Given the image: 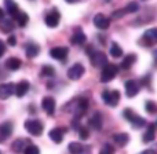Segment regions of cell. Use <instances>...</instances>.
Instances as JSON below:
<instances>
[{
  "instance_id": "cell-1",
  "label": "cell",
  "mask_w": 157,
  "mask_h": 154,
  "mask_svg": "<svg viewBox=\"0 0 157 154\" xmlns=\"http://www.w3.org/2000/svg\"><path fill=\"white\" fill-rule=\"evenodd\" d=\"M119 72V68L113 63H106L102 68V73H101V83H109L114 78V76Z\"/></svg>"
},
{
  "instance_id": "cell-2",
  "label": "cell",
  "mask_w": 157,
  "mask_h": 154,
  "mask_svg": "<svg viewBox=\"0 0 157 154\" xmlns=\"http://www.w3.org/2000/svg\"><path fill=\"white\" fill-rule=\"evenodd\" d=\"M123 116H124L125 118L131 122V125H132V127H135V128H142V127H145V125H146V121H145L141 116H138V114L134 113L131 109H125V110L123 111Z\"/></svg>"
},
{
  "instance_id": "cell-3",
  "label": "cell",
  "mask_w": 157,
  "mask_h": 154,
  "mask_svg": "<svg viewBox=\"0 0 157 154\" xmlns=\"http://www.w3.org/2000/svg\"><path fill=\"white\" fill-rule=\"evenodd\" d=\"M102 99H103V102L106 103L108 106H117L119 105V102H120V92L119 91H103L102 92Z\"/></svg>"
},
{
  "instance_id": "cell-4",
  "label": "cell",
  "mask_w": 157,
  "mask_h": 154,
  "mask_svg": "<svg viewBox=\"0 0 157 154\" xmlns=\"http://www.w3.org/2000/svg\"><path fill=\"white\" fill-rule=\"evenodd\" d=\"M25 130L33 136H40L43 132V124L37 120H28L25 122Z\"/></svg>"
},
{
  "instance_id": "cell-5",
  "label": "cell",
  "mask_w": 157,
  "mask_h": 154,
  "mask_svg": "<svg viewBox=\"0 0 157 154\" xmlns=\"http://www.w3.org/2000/svg\"><path fill=\"white\" fill-rule=\"evenodd\" d=\"M90 57H91V63L98 69H102L108 63V58L102 51H92Z\"/></svg>"
},
{
  "instance_id": "cell-6",
  "label": "cell",
  "mask_w": 157,
  "mask_h": 154,
  "mask_svg": "<svg viewBox=\"0 0 157 154\" xmlns=\"http://www.w3.org/2000/svg\"><path fill=\"white\" fill-rule=\"evenodd\" d=\"M13 94H15V84L13 83L0 84V99H7Z\"/></svg>"
},
{
  "instance_id": "cell-7",
  "label": "cell",
  "mask_w": 157,
  "mask_h": 154,
  "mask_svg": "<svg viewBox=\"0 0 157 154\" xmlns=\"http://www.w3.org/2000/svg\"><path fill=\"white\" fill-rule=\"evenodd\" d=\"M142 41H144L146 46H155V44L157 43V28H153V29H147L146 32L144 33Z\"/></svg>"
},
{
  "instance_id": "cell-8",
  "label": "cell",
  "mask_w": 157,
  "mask_h": 154,
  "mask_svg": "<svg viewBox=\"0 0 157 154\" xmlns=\"http://www.w3.org/2000/svg\"><path fill=\"white\" fill-rule=\"evenodd\" d=\"M83 74H84V66L81 65V63H75L68 70V77L71 78V80H78Z\"/></svg>"
},
{
  "instance_id": "cell-9",
  "label": "cell",
  "mask_w": 157,
  "mask_h": 154,
  "mask_svg": "<svg viewBox=\"0 0 157 154\" xmlns=\"http://www.w3.org/2000/svg\"><path fill=\"white\" fill-rule=\"evenodd\" d=\"M68 48L66 47H54L50 51V55H51L54 59L57 61H65L66 57H68Z\"/></svg>"
},
{
  "instance_id": "cell-10",
  "label": "cell",
  "mask_w": 157,
  "mask_h": 154,
  "mask_svg": "<svg viewBox=\"0 0 157 154\" xmlns=\"http://www.w3.org/2000/svg\"><path fill=\"white\" fill-rule=\"evenodd\" d=\"M94 25L98 28V29H108L109 25H110V19L108 17H105L103 14H97L94 17Z\"/></svg>"
},
{
  "instance_id": "cell-11",
  "label": "cell",
  "mask_w": 157,
  "mask_h": 154,
  "mask_svg": "<svg viewBox=\"0 0 157 154\" xmlns=\"http://www.w3.org/2000/svg\"><path fill=\"white\" fill-rule=\"evenodd\" d=\"M138 92H139V84L135 80H128L125 83V95L128 98L135 96Z\"/></svg>"
},
{
  "instance_id": "cell-12",
  "label": "cell",
  "mask_w": 157,
  "mask_h": 154,
  "mask_svg": "<svg viewBox=\"0 0 157 154\" xmlns=\"http://www.w3.org/2000/svg\"><path fill=\"white\" fill-rule=\"evenodd\" d=\"M41 106H43V109L46 110V113L48 114V116H52L55 111V100L54 98L51 96H46L43 99V102H41Z\"/></svg>"
},
{
  "instance_id": "cell-13",
  "label": "cell",
  "mask_w": 157,
  "mask_h": 154,
  "mask_svg": "<svg viewBox=\"0 0 157 154\" xmlns=\"http://www.w3.org/2000/svg\"><path fill=\"white\" fill-rule=\"evenodd\" d=\"M112 139H113V142L117 145V146L124 147L125 145L130 142V135H128V133H124V132H119V133L112 135Z\"/></svg>"
},
{
  "instance_id": "cell-14",
  "label": "cell",
  "mask_w": 157,
  "mask_h": 154,
  "mask_svg": "<svg viewBox=\"0 0 157 154\" xmlns=\"http://www.w3.org/2000/svg\"><path fill=\"white\" fill-rule=\"evenodd\" d=\"M58 24H59V14H58V11H51L50 14H47L46 17V25L48 28H55L58 26Z\"/></svg>"
},
{
  "instance_id": "cell-15",
  "label": "cell",
  "mask_w": 157,
  "mask_h": 154,
  "mask_svg": "<svg viewBox=\"0 0 157 154\" xmlns=\"http://www.w3.org/2000/svg\"><path fill=\"white\" fill-rule=\"evenodd\" d=\"M13 124H11L10 121L7 122H3L2 125H0V139L2 141H4V139H7L8 136L13 133Z\"/></svg>"
},
{
  "instance_id": "cell-16",
  "label": "cell",
  "mask_w": 157,
  "mask_h": 154,
  "mask_svg": "<svg viewBox=\"0 0 157 154\" xmlns=\"http://www.w3.org/2000/svg\"><path fill=\"white\" fill-rule=\"evenodd\" d=\"M63 133H65V130L63 128H54V130L50 131V139L54 141L55 143H61L63 139Z\"/></svg>"
},
{
  "instance_id": "cell-17",
  "label": "cell",
  "mask_w": 157,
  "mask_h": 154,
  "mask_svg": "<svg viewBox=\"0 0 157 154\" xmlns=\"http://www.w3.org/2000/svg\"><path fill=\"white\" fill-rule=\"evenodd\" d=\"M30 85L28 81H21V83H18L15 85V95L18 98H22L24 95H26V92L29 91Z\"/></svg>"
},
{
  "instance_id": "cell-18",
  "label": "cell",
  "mask_w": 157,
  "mask_h": 154,
  "mask_svg": "<svg viewBox=\"0 0 157 154\" xmlns=\"http://www.w3.org/2000/svg\"><path fill=\"white\" fill-rule=\"evenodd\" d=\"M88 124H90V127H92L94 130L99 131L101 128H102V116H101L99 113H94L91 118L88 120Z\"/></svg>"
},
{
  "instance_id": "cell-19",
  "label": "cell",
  "mask_w": 157,
  "mask_h": 154,
  "mask_svg": "<svg viewBox=\"0 0 157 154\" xmlns=\"http://www.w3.org/2000/svg\"><path fill=\"white\" fill-rule=\"evenodd\" d=\"M156 138V132H155V125L153 124H149L147 125V131L144 133V136H142V141L145 142V143H149V142H153Z\"/></svg>"
},
{
  "instance_id": "cell-20",
  "label": "cell",
  "mask_w": 157,
  "mask_h": 154,
  "mask_svg": "<svg viewBox=\"0 0 157 154\" xmlns=\"http://www.w3.org/2000/svg\"><path fill=\"white\" fill-rule=\"evenodd\" d=\"M4 4H6V8H7V13L10 14L11 17H14V18H15L17 14L19 13V10H18V7H17L15 2H14V0H4Z\"/></svg>"
},
{
  "instance_id": "cell-21",
  "label": "cell",
  "mask_w": 157,
  "mask_h": 154,
  "mask_svg": "<svg viewBox=\"0 0 157 154\" xmlns=\"http://www.w3.org/2000/svg\"><path fill=\"white\" fill-rule=\"evenodd\" d=\"M86 40H87L86 35H84L80 29H77L76 32H75V35L72 36V43L76 44V46H81V44H84L86 43Z\"/></svg>"
},
{
  "instance_id": "cell-22",
  "label": "cell",
  "mask_w": 157,
  "mask_h": 154,
  "mask_svg": "<svg viewBox=\"0 0 157 154\" xmlns=\"http://www.w3.org/2000/svg\"><path fill=\"white\" fill-rule=\"evenodd\" d=\"M136 61V57L134 54H130V55H125V58L123 59V62H121V69H124V70H128V69L131 68V66L134 65V62Z\"/></svg>"
},
{
  "instance_id": "cell-23",
  "label": "cell",
  "mask_w": 157,
  "mask_h": 154,
  "mask_svg": "<svg viewBox=\"0 0 157 154\" xmlns=\"http://www.w3.org/2000/svg\"><path fill=\"white\" fill-rule=\"evenodd\" d=\"M26 143H28V141H25V139H17V141L13 143V150L15 153L24 152V150L26 149V146H28Z\"/></svg>"
},
{
  "instance_id": "cell-24",
  "label": "cell",
  "mask_w": 157,
  "mask_h": 154,
  "mask_svg": "<svg viewBox=\"0 0 157 154\" xmlns=\"http://www.w3.org/2000/svg\"><path fill=\"white\" fill-rule=\"evenodd\" d=\"M6 66H7V69H10V70H18V69L21 68V61H19L18 58H10V59H7V62H6Z\"/></svg>"
},
{
  "instance_id": "cell-25",
  "label": "cell",
  "mask_w": 157,
  "mask_h": 154,
  "mask_svg": "<svg viewBox=\"0 0 157 154\" xmlns=\"http://www.w3.org/2000/svg\"><path fill=\"white\" fill-rule=\"evenodd\" d=\"M83 150H84L83 145L78 143V142H71V143H69V152L72 154H81Z\"/></svg>"
},
{
  "instance_id": "cell-26",
  "label": "cell",
  "mask_w": 157,
  "mask_h": 154,
  "mask_svg": "<svg viewBox=\"0 0 157 154\" xmlns=\"http://www.w3.org/2000/svg\"><path fill=\"white\" fill-rule=\"evenodd\" d=\"M0 29L6 33H10L11 30L14 29V24L10 19H2V21H0Z\"/></svg>"
},
{
  "instance_id": "cell-27",
  "label": "cell",
  "mask_w": 157,
  "mask_h": 154,
  "mask_svg": "<svg viewBox=\"0 0 157 154\" xmlns=\"http://www.w3.org/2000/svg\"><path fill=\"white\" fill-rule=\"evenodd\" d=\"M39 51H40L39 46H36V44H28V47H26V55H28V58H35L36 55L39 54Z\"/></svg>"
},
{
  "instance_id": "cell-28",
  "label": "cell",
  "mask_w": 157,
  "mask_h": 154,
  "mask_svg": "<svg viewBox=\"0 0 157 154\" xmlns=\"http://www.w3.org/2000/svg\"><path fill=\"white\" fill-rule=\"evenodd\" d=\"M15 19H17V22H18L19 26H22V28L26 26V24L29 22V17H28L25 13H21V11H19L18 14H17Z\"/></svg>"
},
{
  "instance_id": "cell-29",
  "label": "cell",
  "mask_w": 157,
  "mask_h": 154,
  "mask_svg": "<svg viewBox=\"0 0 157 154\" xmlns=\"http://www.w3.org/2000/svg\"><path fill=\"white\" fill-rule=\"evenodd\" d=\"M110 55H112L113 58H120V57L123 55L121 47H120L117 43H113V44H112V47H110Z\"/></svg>"
},
{
  "instance_id": "cell-30",
  "label": "cell",
  "mask_w": 157,
  "mask_h": 154,
  "mask_svg": "<svg viewBox=\"0 0 157 154\" xmlns=\"http://www.w3.org/2000/svg\"><path fill=\"white\" fill-rule=\"evenodd\" d=\"M145 109H146L147 113L155 114L156 111H157V105H156L155 102H152V100H147V102L145 103Z\"/></svg>"
},
{
  "instance_id": "cell-31",
  "label": "cell",
  "mask_w": 157,
  "mask_h": 154,
  "mask_svg": "<svg viewBox=\"0 0 157 154\" xmlns=\"http://www.w3.org/2000/svg\"><path fill=\"white\" fill-rule=\"evenodd\" d=\"M24 154H40V150H39V147L35 146V145H29V146H26V149L24 150Z\"/></svg>"
},
{
  "instance_id": "cell-32",
  "label": "cell",
  "mask_w": 157,
  "mask_h": 154,
  "mask_svg": "<svg viewBox=\"0 0 157 154\" xmlns=\"http://www.w3.org/2000/svg\"><path fill=\"white\" fill-rule=\"evenodd\" d=\"M78 136H80L81 141H86V139L90 138V132L86 127H80L78 128Z\"/></svg>"
},
{
  "instance_id": "cell-33",
  "label": "cell",
  "mask_w": 157,
  "mask_h": 154,
  "mask_svg": "<svg viewBox=\"0 0 157 154\" xmlns=\"http://www.w3.org/2000/svg\"><path fill=\"white\" fill-rule=\"evenodd\" d=\"M124 8H125L127 13H136V11L139 10V6L136 4L135 2H131V3H128V6L127 7H124Z\"/></svg>"
},
{
  "instance_id": "cell-34",
  "label": "cell",
  "mask_w": 157,
  "mask_h": 154,
  "mask_svg": "<svg viewBox=\"0 0 157 154\" xmlns=\"http://www.w3.org/2000/svg\"><path fill=\"white\" fill-rule=\"evenodd\" d=\"M54 69L51 68V66H44L43 68V70H41V74L43 76H46V77H51V76H54Z\"/></svg>"
},
{
  "instance_id": "cell-35",
  "label": "cell",
  "mask_w": 157,
  "mask_h": 154,
  "mask_svg": "<svg viewBox=\"0 0 157 154\" xmlns=\"http://www.w3.org/2000/svg\"><path fill=\"white\" fill-rule=\"evenodd\" d=\"M99 154H114V150H113V147L110 146L109 143H106L105 146L101 149V152H99Z\"/></svg>"
},
{
  "instance_id": "cell-36",
  "label": "cell",
  "mask_w": 157,
  "mask_h": 154,
  "mask_svg": "<svg viewBox=\"0 0 157 154\" xmlns=\"http://www.w3.org/2000/svg\"><path fill=\"white\" fill-rule=\"evenodd\" d=\"M127 13L125 11V8H121V10H117V11H114L113 14H112V18H114V19H117V18H121L124 14Z\"/></svg>"
},
{
  "instance_id": "cell-37",
  "label": "cell",
  "mask_w": 157,
  "mask_h": 154,
  "mask_svg": "<svg viewBox=\"0 0 157 154\" xmlns=\"http://www.w3.org/2000/svg\"><path fill=\"white\" fill-rule=\"evenodd\" d=\"M7 43L10 44V46H15V43H17L15 36H10V37H8V40H7Z\"/></svg>"
},
{
  "instance_id": "cell-38",
  "label": "cell",
  "mask_w": 157,
  "mask_h": 154,
  "mask_svg": "<svg viewBox=\"0 0 157 154\" xmlns=\"http://www.w3.org/2000/svg\"><path fill=\"white\" fill-rule=\"evenodd\" d=\"M4 52H6V46H4V43L0 40V57H2Z\"/></svg>"
},
{
  "instance_id": "cell-39",
  "label": "cell",
  "mask_w": 157,
  "mask_h": 154,
  "mask_svg": "<svg viewBox=\"0 0 157 154\" xmlns=\"http://www.w3.org/2000/svg\"><path fill=\"white\" fill-rule=\"evenodd\" d=\"M141 154H156V152H155V150H145V152H142Z\"/></svg>"
},
{
  "instance_id": "cell-40",
  "label": "cell",
  "mask_w": 157,
  "mask_h": 154,
  "mask_svg": "<svg viewBox=\"0 0 157 154\" xmlns=\"http://www.w3.org/2000/svg\"><path fill=\"white\" fill-rule=\"evenodd\" d=\"M153 58H155V62L157 63V50H156L155 52H153Z\"/></svg>"
},
{
  "instance_id": "cell-41",
  "label": "cell",
  "mask_w": 157,
  "mask_h": 154,
  "mask_svg": "<svg viewBox=\"0 0 157 154\" xmlns=\"http://www.w3.org/2000/svg\"><path fill=\"white\" fill-rule=\"evenodd\" d=\"M68 3H76V2H78V0H66Z\"/></svg>"
},
{
  "instance_id": "cell-42",
  "label": "cell",
  "mask_w": 157,
  "mask_h": 154,
  "mask_svg": "<svg viewBox=\"0 0 157 154\" xmlns=\"http://www.w3.org/2000/svg\"><path fill=\"white\" fill-rule=\"evenodd\" d=\"M2 17H3V10L0 8V18H2Z\"/></svg>"
},
{
  "instance_id": "cell-43",
  "label": "cell",
  "mask_w": 157,
  "mask_h": 154,
  "mask_svg": "<svg viewBox=\"0 0 157 154\" xmlns=\"http://www.w3.org/2000/svg\"><path fill=\"white\" fill-rule=\"evenodd\" d=\"M156 125H157V120H156Z\"/></svg>"
},
{
  "instance_id": "cell-44",
  "label": "cell",
  "mask_w": 157,
  "mask_h": 154,
  "mask_svg": "<svg viewBox=\"0 0 157 154\" xmlns=\"http://www.w3.org/2000/svg\"><path fill=\"white\" fill-rule=\"evenodd\" d=\"M0 154H2V152H0Z\"/></svg>"
}]
</instances>
